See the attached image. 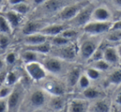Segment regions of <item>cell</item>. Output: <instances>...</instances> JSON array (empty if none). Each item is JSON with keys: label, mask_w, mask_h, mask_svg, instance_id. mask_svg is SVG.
Returning a JSON list of instances; mask_svg holds the SVG:
<instances>
[{"label": "cell", "mask_w": 121, "mask_h": 112, "mask_svg": "<svg viewBox=\"0 0 121 112\" xmlns=\"http://www.w3.org/2000/svg\"><path fill=\"white\" fill-rule=\"evenodd\" d=\"M60 112H61V111H60Z\"/></svg>", "instance_id": "cell-54"}, {"label": "cell", "mask_w": 121, "mask_h": 112, "mask_svg": "<svg viewBox=\"0 0 121 112\" xmlns=\"http://www.w3.org/2000/svg\"><path fill=\"white\" fill-rule=\"evenodd\" d=\"M107 39L110 41H119L121 40V30H110Z\"/></svg>", "instance_id": "cell-36"}, {"label": "cell", "mask_w": 121, "mask_h": 112, "mask_svg": "<svg viewBox=\"0 0 121 112\" xmlns=\"http://www.w3.org/2000/svg\"><path fill=\"white\" fill-rule=\"evenodd\" d=\"M6 66H5L4 61H3V54L0 55V72L3 70V69H5Z\"/></svg>", "instance_id": "cell-44"}, {"label": "cell", "mask_w": 121, "mask_h": 112, "mask_svg": "<svg viewBox=\"0 0 121 112\" xmlns=\"http://www.w3.org/2000/svg\"><path fill=\"white\" fill-rule=\"evenodd\" d=\"M17 112H25V111H22V110H21V109H20L19 111H17Z\"/></svg>", "instance_id": "cell-50"}, {"label": "cell", "mask_w": 121, "mask_h": 112, "mask_svg": "<svg viewBox=\"0 0 121 112\" xmlns=\"http://www.w3.org/2000/svg\"><path fill=\"white\" fill-rule=\"evenodd\" d=\"M13 86H9L7 85H3L0 86V98H8L10 95Z\"/></svg>", "instance_id": "cell-38"}, {"label": "cell", "mask_w": 121, "mask_h": 112, "mask_svg": "<svg viewBox=\"0 0 121 112\" xmlns=\"http://www.w3.org/2000/svg\"><path fill=\"white\" fill-rule=\"evenodd\" d=\"M112 3L119 10H121V0H112Z\"/></svg>", "instance_id": "cell-45"}, {"label": "cell", "mask_w": 121, "mask_h": 112, "mask_svg": "<svg viewBox=\"0 0 121 112\" xmlns=\"http://www.w3.org/2000/svg\"><path fill=\"white\" fill-rule=\"evenodd\" d=\"M116 102L118 103L119 105H121V93H120V94L117 96V97H116Z\"/></svg>", "instance_id": "cell-46"}, {"label": "cell", "mask_w": 121, "mask_h": 112, "mask_svg": "<svg viewBox=\"0 0 121 112\" xmlns=\"http://www.w3.org/2000/svg\"><path fill=\"white\" fill-rule=\"evenodd\" d=\"M8 8L19 13V14L22 15V16L26 17L30 13V12L32 11L31 7H30V5L29 4V3L27 1L17 3V4H15V5H12V6L8 7Z\"/></svg>", "instance_id": "cell-25"}, {"label": "cell", "mask_w": 121, "mask_h": 112, "mask_svg": "<svg viewBox=\"0 0 121 112\" xmlns=\"http://www.w3.org/2000/svg\"><path fill=\"white\" fill-rule=\"evenodd\" d=\"M117 50H118V53H119V55H120V57H121V45L117 48Z\"/></svg>", "instance_id": "cell-48"}, {"label": "cell", "mask_w": 121, "mask_h": 112, "mask_svg": "<svg viewBox=\"0 0 121 112\" xmlns=\"http://www.w3.org/2000/svg\"><path fill=\"white\" fill-rule=\"evenodd\" d=\"M78 84L82 89H86L90 86V79L86 74H81L79 79H78Z\"/></svg>", "instance_id": "cell-35"}, {"label": "cell", "mask_w": 121, "mask_h": 112, "mask_svg": "<svg viewBox=\"0 0 121 112\" xmlns=\"http://www.w3.org/2000/svg\"><path fill=\"white\" fill-rule=\"evenodd\" d=\"M102 59H103V50L97 47V49L95 50L94 53L91 55V56L89 58V59H88L87 61L90 63H92V62H95V61Z\"/></svg>", "instance_id": "cell-34"}, {"label": "cell", "mask_w": 121, "mask_h": 112, "mask_svg": "<svg viewBox=\"0 0 121 112\" xmlns=\"http://www.w3.org/2000/svg\"><path fill=\"white\" fill-rule=\"evenodd\" d=\"M40 63L49 75L59 77L68 72L67 63L66 61L60 59L57 57H54L50 55H45L43 56Z\"/></svg>", "instance_id": "cell-5"}, {"label": "cell", "mask_w": 121, "mask_h": 112, "mask_svg": "<svg viewBox=\"0 0 121 112\" xmlns=\"http://www.w3.org/2000/svg\"><path fill=\"white\" fill-rule=\"evenodd\" d=\"M0 112H8L7 98H0Z\"/></svg>", "instance_id": "cell-39"}, {"label": "cell", "mask_w": 121, "mask_h": 112, "mask_svg": "<svg viewBox=\"0 0 121 112\" xmlns=\"http://www.w3.org/2000/svg\"><path fill=\"white\" fill-rule=\"evenodd\" d=\"M0 34H7V35H13V29L11 28L8 22L3 15L0 13Z\"/></svg>", "instance_id": "cell-28"}, {"label": "cell", "mask_w": 121, "mask_h": 112, "mask_svg": "<svg viewBox=\"0 0 121 112\" xmlns=\"http://www.w3.org/2000/svg\"><path fill=\"white\" fill-rule=\"evenodd\" d=\"M108 82L114 85L121 83V69H117L112 72L108 78Z\"/></svg>", "instance_id": "cell-29"}, {"label": "cell", "mask_w": 121, "mask_h": 112, "mask_svg": "<svg viewBox=\"0 0 121 112\" xmlns=\"http://www.w3.org/2000/svg\"><path fill=\"white\" fill-rule=\"evenodd\" d=\"M14 40H15L14 35L0 34V51L3 54L8 49L11 48Z\"/></svg>", "instance_id": "cell-26"}, {"label": "cell", "mask_w": 121, "mask_h": 112, "mask_svg": "<svg viewBox=\"0 0 121 112\" xmlns=\"http://www.w3.org/2000/svg\"><path fill=\"white\" fill-rule=\"evenodd\" d=\"M44 55H41L37 52L21 48V47L19 48V59L22 64L30 62H40Z\"/></svg>", "instance_id": "cell-15"}, {"label": "cell", "mask_w": 121, "mask_h": 112, "mask_svg": "<svg viewBox=\"0 0 121 112\" xmlns=\"http://www.w3.org/2000/svg\"><path fill=\"white\" fill-rule=\"evenodd\" d=\"M45 1H46V0H27V2H28L29 4L30 5L32 9H34V8H35L36 7L41 5L42 3H45Z\"/></svg>", "instance_id": "cell-40"}, {"label": "cell", "mask_w": 121, "mask_h": 112, "mask_svg": "<svg viewBox=\"0 0 121 112\" xmlns=\"http://www.w3.org/2000/svg\"><path fill=\"white\" fill-rule=\"evenodd\" d=\"M42 109L41 110H36V111H30V112H42Z\"/></svg>", "instance_id": "cell-49"}, {"label": "cell", "mask_w": 121, "mask_h": 112, "mask_svg": "<svg viewBox=\"0 0 121 112\" xmlns=\"http://www.w3.org/2000/svg\"><path fill=\"white\" fill-rule=\"evenodd\" d=\"M47 106L52 111H61L65 107V101L64 96H51L49 95Z\"/></svg>", "instance_id": "cell-20"}, {"label": "cell", "mask_w": 121, "mask_h": 112, "mask_svg": "<svg viewBox=\"0 0 121 112\" xmlns=\"http://www.w3.org/2000/svg\"><path fill=\"white\" fill-rule=\"evenodd\" d=\"M22 78L13 86L11 93L7 98L8 112H17L21 108L27 91V87L23 82Z\"/></svg>", "instance_id": "cell-3"}, {"label": "cell", "mask_w": 121, "mask_h": 112, "mask_svg": "<svg viewBox=\"0 0 121 112\" xmlns=\"http://www.w3.org/2000/svg\"><path fill=\"white\" fill-rule=\"evenodd\" d=\"M2 13H3V15L5 17L7 21L8 22L11 28L13 29V35H14L16 32L18 31V30L22 27L23 23H24L26 22V17L22 16V15L19 14V13H16V12L13 11V10L9 9V8H7Z\"/></svg>", "instance_id": "cell-12"}, {"label": "cell", "mask_w": 121, "mask_h": 112, "mask_svg": "<svg viewBox=\"0 0 121 112\" xmlns=\"http://www.w3.org/2000/svg\"><path fill=\"white\" fill-rule=\"evenodd\" d=\"M17 39L18 40L20 45H35L48 41L49 37L40 32H38L30 35L18 36Z\"/></svg>", "instance_id": "cell-13"}, {"label": "cell", "mask_w": 121, "mask_h": 112, "mask_svg": "<svg viewBox=\"0 0 121 112\" xmlns=\"http://www.w3.org/2000/svg\"><path fill=\"white\" fill-rule=\"evenodd\" d=\"M77 53H78V50H77L76 45L72 41L69 44L63 45V46H52L49 55L63 59L66 62H70V61H73L76 59Z\"/></svg>", "instance_id": "cell-9"}, {"label": "cell", "mask_w": 121, "mask_h": 112, "mask_svg": "<svg viewBox=\"0 0 121 112\" xmlns=\"http://www.w3.org/2000/svg\"><path fill=\"white\" fill-rule=\"evenodd\" d=\"M27 0H7V3H8V7L12 6V5L17 4L20 3H23V2H26Z\"/></svg>", "instance_id": "cell-42"}, {"label": "cell", "mask_w": 121, "mask_h": 112, "mask_svg": "<svg viewBox=\"0 0 121 112\" xmlns=\"http://www.w3.org/2000/svg\"><path fill=\"white\" fill-rule=\"evenodd\" d=\"M23 78V73L21 70L16 67L11 68V69H8L6 74V78H5V82L4 85L9 86H13L15 84H17L22 78Z\"/></svg>", "instance_id": "cell-17"}, {"label": "cell", "mask_w": 121, "mask_h": 112, "mask_svg": "<svg viewBox=\"0 0 121 112\" xmlns=\"http://www.w3.org/2000/svg\"><path fill=\"white\" fill-rule=\"evenodd\" d=\"M52 112H58V111H52ZM59 112H60V111H59Z\"/></svg>", "instance_id": "cell-52"}, {"label": "cell", "mask_w": 121, "mask_h": 112, "mask_svg": "<svg viewBox=\"0 0 121 112\" xmlns=\"http://www.w3.org/2000/svg\"><path fill=\"white\" fill-rule=\"evenodd\" d=\"M116 18H117V20L121 19V10H119L118 11V13H117V14H116Z\"/></svg>", "instance_id": "cell-47"}, {"label": "cell", "mask_w": 121, "mask_h": 112, "mask_svg": "<svg viewBox=\"0 0 121 112\" xmlns=\"http://www.w3.org/2000/svg\"><path fill=\"white\" fill-rule=\"evenodd\" d=\"M81 76V69L78 67L72 68L66 73V85L73 87L78 84V79Z\"/></svg>", "instance_id": "cell-22"}, {"label": "cell", "mask_w": 121, "mask_h": 112, "mask_svg": "<svg viewBox=\"0 0 121 112\" xmlns=\"http://www.w3.org/2000/svg\"><path fill=\"white\" fill-rule=\"evenodd\" d=\"M22 65L26 76L35 83L41 82L49 75L40 62L26 63Z\"/></svg>", "instance_id": "cell-6"}, {"label": "cell", "mask_w": 121, "mask_h": 112, "mask_svg": "<svg viewBox=\"0 0 121 112\" xmlns=\"http://www.w3.org/2000/svg\"><path fill=\"white\" fill-rule=\"evenodd\" d=\"M38 83L42 89L51 96H64L65 94V85L59 79L55 78V76L51 78L48 75Z\"/></svg>", "instance_id": "cell-7"}, {"label": "cell", "mask_w": 121, "mask_h": 112, "mask_svg": "<svg viewBox=\"0 0 121 112\" xmlns=\"http://www.w3.org/2000/svg\"><path fill=\"white\" fill-rule=\"evenodd\" d=\"M69 26H70L68 23L48 22L46 26H44L40 32L48 37H52L58 35H60L62 33V31H64L65 29L69 28Z\"/></svg>", "instance_id": "cell-14"}, {"label": "cell", "mask_w": 121, "mask_h": 112, "mask_svg": "<svg viewBox=\"0 0 121 112\" xmlns=\"http://www.w3.org/2000/svg\"><path fill=\"white\" fill-rule=\"evenodd\" d=\"M49 22L45 20L39 19H29L26 18V22L23 23L22 27L18 30L17 32L14 34V36H22V35H30V34L38 33L41 29L47 25Z\"/></svg>", "instance_id": "cell-10"}, {"label": "cell", "mask_w": 121, "mask_h": 112, "mask_svg": "<svg viewBox=\"0 0 121 112\" xmlns=\"http://www.w3.org/2000/svg\"><path fill=\"white\" fill-rule=\"evenodd\" d=\"M93 109H94L95 112H109L110 111V106L106 101L102 100V101H99L95 103Z\"/></svg>", "instance_id": "cell-30"}, {"label": "cell", "mask_w": 121, "mask_h": 112, "mask_svg": "<svg viewBox=\"0 0 121 112\" xmlns=\"http://www.w3.org/2000/svg\"><path fill=\"white\" fill-rule=\"evenodd\" d=\"M112 15L105 7L95 8L91 13V20L96 22H111Z\"/></svg>", "instance_id": "cell-19"}, {"label": "cell", "mask_w": 121, "mask_h": 112, "mask_svg": "<svg viewBox=\"0 0 121 112\" xmlns=\"http://www.w3.org/2000/svg\"><path fill=\"white\" fill-rule=\"evenodd\" d=\"M86 75L89 78V79L96 80V79L99 78V77H100V71H98L97 69H94V68L91 67L86 69Z\"/></svg>", "instance_id": "cell-37"}, {"label": "cell", "mask_w": 121, "mask_h": 112, "mask_svg": "<svg viewBox=\"0 0 121 112\" xmlns=\"http://www.w3.org/2000/svg\"><path fill=\"white\" fill-rule=\"evenodd\" d=\"M89 3L88 1L78 2V3H71L64 6L56 15L49 20V22H64L67 23L72 20L78 13Z\"/></svg>", "instance_id": "cell-4"}, {"label": "cell", "mask_w": 121, "mask_h": 112, "mask_svg": "<svg viewBox=\"0 0 121 112\" xmlns=\"http://www.w3.org/2000/svg\"><path fill=\"white\" fill-rule=\"evenodd\" d=\"M83 95L87 99H96V98L99 97L100 96V93L98 90H96V88L90 87L88 86L87 88L84 89L83 91Z\"/></svg>", "instance_id": "cell-32"}, {"label": "cell", "mask_w": 121, "mask_h": 112, "mask_svg": "<svg viewBox=\"0 0 121 112\" xmlns=\"http://www.w3.org/2000/svg\"><path fill=\"white\" fill-rule=\"evenodd\" d=\"M78 34V32L77 31L76 28H73V27L69 26V28L65 29L64 31H62V33L60 34V35H62V36L64 37V38L73 41V39H75L77 37Z\"/></svg>", "instance_id": "cell-31"}, {"label": "cell", "mask_w": 121, "mask_h": 112, "mask_svg": "<svg viewBox=\"0 0 121 112\" xmlns=\"http://www.w3.org/2000/svg\"><path fill=\"white\" fill-rule=\"evenodd\" d=\"M49 95L39 85L27 89L25 98L20 109L28 112L36 110H41L47 105Z\"/></svg>", "instance_id": "cell-1"}, {"label": "cell", "mask_w": 121, "mask_h": 112, "mask_svg": "<svg viewBox=\"0 0 121 112\" xmlns=\"http://www.w3.org/2000/svg\"><path fill=\"white\" fill-rule=\"evenodd\" d=\"M21 48L26 49V50H30L32 51L37 52L39 54L41 55H49V53L50 52V50L52 48V45L49 43V40L48 41L45 42V43L39 44V45H20Z\"/></svg>", "instance_id": "cell-24"}, {"label": "cell", "mask_w": 121, "mask_h": 112, "mask_svg": "<svg viewBox=\"0 0 121 112\" xmlns=\"http://www.w3.org/2000/svg\"><path fill=\"white\" fill-rule=\"evenodd\" d=\"M112 23V22H89L83 26V30L90 35H98L110 31Z\"/></svg>", "instance_id": "cell-11"}, {"label": "cell", "mask_w": 121, "mask_h": 112, "mask_svg": "<svg viewBox=\"0 0 121 112\" xmlns=\"http://www.w3.org/2000/svg\"><path fill=\"white\" fill-rule=\"evenodd\" d=\"M2 54H3V53H2V52H1V51H0V55H2Z\"/></svg>", "instance_id": "cell-51"}, {"label": "cell", "mask_w": 121, "mask_h": 112, "mask_svg": "<svg viewBox=\"0 0 121 112\" xmlns=\"http://www.w3.org/2000/svg\"><path fill=\"white\" fill-rule=\"evenodd\" d=\"M91 67L97 69L98 71H106L110 68V64H108L103 59L91 63Z\"/></svg>", "instance_id": "cell-33"}, {"label": "cell", "mask_w": 121, "mask_h": 112, "mask_svg": "<svg viewBox=\"0 0 121 112\" xmlns=\"http://www.w3.org/2000/svg\"><path fill=\"white\" fill-rule=\"evenodd\" d=\"M96 7L92 3H88L85 7H83L81 10L78 13V14L68 22V24L73 28H79L83 27L85 25L87 24L91 20V13Z\"/></svg>", "instance_id": "cell-8"}, {"label": "cell", "mask_w": 121, "mask_h": 112, "mask_svg": "<svg viewBox=\"0 0 121 112\" xmlns=\"http://www.w3.org/2000/svg\"><path fill=\"white\" fill-rule=\"evenodd\" d=\"M49 41L53 47L63 46V45H67V44H69L70 42H72L71 40L64 38V37H63L62 35H58L52 36V37H49Z\"/></svg>", "instance_id": "cell-27"}, {"label": "cell", "mask_w": 121, "mask_h": 112, "mask_svg": "<svg viewBox=\"0 0 121 112\" xmlns=\"http://www.w3.org/2000/svg\"><path fill=\"white\" fill-rule=\"evenodd\" d=\"M87 103L81 99H73L66 106L67 112H86Z\"/></svg>", "instance_id": "cell-21"}, {"label": "cell", "mask_w": 121, "mask_h": 112, "mask_svg": "<svg viewBox=\"0 0 121 112\" xmlns=\"http://www.w3.org/2000/svg\"><path fill=\"white\" fill-rule=\"evenodd\" d=\"M3 61H4L5 66L7 69H11V68L16 67L19 59V50H12L11 48L8 49L7 51L3 54Z\"/></svg>", "instance_id": "cell-18"}, {"label": "cell", "mask_w": 121, "mask_h": 112, "mask_svg": "<svg viewBox=\"0 0 121 112\" xmlns=\"http://www.w3.org/2000/svg\"></svg>", "instance_id": "cell-53"}, {"label": "cell", "mask_w": 121, "mask_h": 112, "mask_svg": "<svg viewBox=\"0 0 121 112\" xmlns=\"http://www.w3.org/2000/svg\"><path fill=\"white\" fill-rule=\"evenodd\" d=\"M69 3H71V0H46L41 5L32 9L26 18L49 21Z\"/></svg>", "instance_id": "cell-2"}, {"label": "cell", "mask_w": 121, "mask_h": 112, "mask_svg": "<svg viewBox=\"0 0 121 112\" xmlns=\"http://www.w3.org/2000/svg\"><path fill=\"white\" fill-rule=\"evenodd\" d=\"M118 50L115 47H107L103 50V59L108 64H116L120 60Z\"/></svg>", "instance_id": "cell-23"}, {"label": "cell", "mask_w": 121, "mask_h": 112, "mask_svg": "<svg viewBox=\"0 0 121 112\" xmlns=\"http://www.w3.org/2000/svg\"><path fill=\"white\" fill-rule=\"evenodd\" d=\"M97 44L92 40H86L82 43L79 48L81 58L84 60H88L91 55L97 49Z\"/></svg>", "instance_id": "cell-16"}, {"label": "cell", "mask_w": 121, "mask_h": 112, "mask_svg": "<svg viewBox=\"0 0 121 112\" xmlns=\"http://www.w3.org/2000/svg\"><path fill=\"white\" fill-rule=\"evenodd\" d=\"M8 8L7 0H0V13H3Z\"/></svg>", "instance_id": "cell-43"}, {"label": "cell", "mask_w": 121, "mask_h": 112, "mask_svg": "<svg viewBox=\"0 0 121 112\" xmlns=\"http://www.w3.org/2000/svg\"><path fill=\"white\" fill-rule=\"evenodd\" d=\"M121 30V19L116 20V22L112 23V26L110 28V30Z\"/></svg>", "instance_id": "cell-41"}]
</instances>
